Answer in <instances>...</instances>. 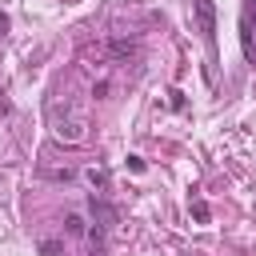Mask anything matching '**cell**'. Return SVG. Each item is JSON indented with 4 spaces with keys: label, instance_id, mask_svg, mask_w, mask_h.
Wrapping results in <instances>:
<instances>
[{
    "label": "cell",
    "instance_id": "obj_1",
    "mask_svg": "<svg viewBox=\"0 0 256 256\" xmlns=\"http://www.w3.org/2000/svg\"><path fill=\"white\" fill-rule=\"evenodd\" d=\"M48 128H52V136L60 140V144H84L88 140V128H92V120H88V104L80 100V96H56L52 104H48Z\"/></svg>",
    "mask_w": 256,
    "mask_h": 256
},
{
    "label": "cell",
    "instance_id": "obj_2",
    "mask_svg": "<svg viewBox=\"0 0 256 256\" xmlns=\"http://www.w3.org/2000/svg\"><path fill=\"white\" fill-rule=\"evenodd\" d=\"M192 16H196V28L208 44H216V4L212 0H192Z\"/></svg>",
    "mask_w": 256,
    "mask_h": 256
},
{
    "label": "cell",
    "instance_id": "obj_3",
    "mask_svg": "<svg viewBox=\"0 0 256 256\" xmlns=\"http://www.w3.org/2000/svg\"><path fill=\"white\" fill-rule=\"evenodd\" d=\"M252 36H256V32H252V24H248V20H240V48H244V56H248V60L256 56V40H252Z\"/></svg>",
    "mask_w": 256,
    "mask_h": 256
},
{
    "label": "cell",
    "instance_id": "obj_4",
    "mask_svg": "<svg viewBox=\"0 0 256 256\" xmlns=\"http://www.w3.org/2000/svg\"><path fill=\"white\" fill-rule=\"evenodd\" d=\"M92 216L100 220V228H112V220H116V216H112V208H108L104 200H96V196H92Z\"/></svg>",
    "mask_w": 256,
    "mask_h": 256
},
{
    "label": "cell",
    "instance_id": "obj_5",
    "mask_svg": "<svg viewBox=\"0 0 256 256\" xmlns=\"http://www.w3.org/2000/svg\"><path fill=\"white\" fill-rule=\"evenodd\" d=\"M64 232H68V236H84V232H88L84 216H80V212H68V216H64Z\"/></svg>",
    "mask_w": 256,
    "mask_h": 256
},
{
    "label": "cell",
    "instance_id": "obj_6",
    "mask_svg": "<svg viewBox=\"0 0 256 256\" xmlns=\"http://www.w3.org/2000/svg\"><path fill=\"white\" fill-rule=\"evenodd\" d=\"M40 176H44V180H56V184H68V180H72L76 172H72V168L64 164V168H40Z\"/></svg>",
    "mask_w": 256,
    "mask_h": 256
},
{
    "label": "cell",
    "instance_id": "obj_7",
    "mask_svg": "<svg viewBox=\"0 0 256 256\" xmlns=\"http://www.w3.org/2000/svg\"><path fill=\"white\" fill-rule=\"evenodd\" d=\"M108 52H112L116 60H124V56H132V52H136V44H132V40H112V44H108Z\"/></svg>",
    "mask_w": 256,
    "mask_h": 256
},
{
    "label": "cell",
    "instance_id": "obj_8",
    "mask_svg": "<svg viewBox=\"0 0 256 256\" xmlns=\"http://www.w3.org/2000/svg\"><path fill=\"white\" fill-rule=\"evenodd\" d=\"M88 180H92V188H100V192L108 188V172H104V168H96V164L88 168Z\"/></svg>",
    "mask_w": 256,
    "mask_h": 256
},
{
    "label": "cell",
    "instance_id": "obj_9",
    "mask_svg": "<svg viewBox=\"0 0 256 256\" xmlns=\"http://www.w3.org/2000/svg\"><path fill=\"white\" fill-rule=\"evenodd\" d=\"M192 216H196L200 224H208V216H212V212H208V204H204V200H192Z\"/></svg>",
    "mask_w": 256,
    "mask_h": 256
},
{
    "label": "cell",
    "instance_id": "obj_10",
    "mask_svg": "<svg viewBox=\"0 0 256 256\" xmlns=\"http://www.w3.org/2000/svg\"><path fill=\"white\" fill-rule=\"evenodd\" d=\"M244 20H248V24H252V32H256V0H248V4H244Z\"/></svg>",
    "mask_w": 256,
    "mask_h": 256
},
{
    "label": "cell",
    "instance_id": "obj_11",
    "mask_svg": "<svg viewBox=\"0 0 256 256\" xmlns=\"http://www.w3.org/2000/svg\"><path fill=\"white\" fill-rule=\"evenodd\" d=\"M4 32H8V16L0 12V36H4Z\"/></svg>",
    "mask_w": 256,
    "mask_h": 256
}]
</instances>
